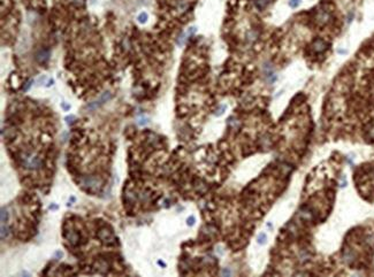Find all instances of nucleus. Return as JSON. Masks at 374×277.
<instances>
[{
  "instance_id": "1",
  "label": "nucleus",
  "mask_w": 374,
  "mask_h": 277,
  "mask_svg": "<svg viewBox=\"0 0 374 277\" xmlns=\"http://www.w3.org/2000/svg\"><path fill=\"white\" fill-rule=\"evenodd\" d=\"M111 98H112V95H111L110 92H105V93H102V95H100V97H99V99H97L96 101L89 104V105L87 106V108H88V109H91V110L97 109L98 107H100L102 105H104L105 103H107V101H108Z\"/></svg>"
},
{
  "instance_id": "2",
  "label": "nucleus",
  "mask_w": 374,
  "mask_h": 277,
  "mask_svg": "<svg viewBox=\"0 0 374 277\" xmlns=\"http://www.w3.org/2000/svg\"><path fill=\"white\" fill-rule=\"evenodd\" d=\"M7 220H8V213L7 210L5 212V208H2L1 209V222H2V224L5 222H7Z\"/></svg>"
},
{
  "instance_id": "3",
  "label": "nucleus",
  "mask_w": 374,
  "mask_h": 277,
  "mask_svg": "<svg viewBox=\"0 0 374 277\" xmlns=\"http://www.w3.org/2000/svg\"><path fill=\"white\" fill-rule=\"evenodd\" d=\"M137 19H138V21H140V23L146 22V20H148V14L143 12V13H140V15H138V17H137Z\"/></svg>"
},
{
  "instance_id": "4",
  "label": "nucleus",
  "mask_w": 374,
  "mask_h": 277,
  "mask_svg": "<svg viewBox=\"0 0 374 277\" xmlns=\"http://www.w3.org/2000/svg\"><path fill=\"white\" fill-rule=\"evenodd\" d=\"M301 1H302V0H290V1H289V6H290L291 8H297L299 5H301Z\"/></svg>"
},
{
  "instance_id": "5",
  "label": "nucleus",
  "mask_w": 374,
  "mask_h": 277,
  "mask_svg": "<svg viewBox=\"0 0 374 277\" xmlns=\"http://www.w3.org/2000/svg\"><path fill=\"white\" fill-rule=\"evenodd\" d=\"M49 52H46V53H44V51H42V52H40V54H38V60H39V59H40V58H43V59H45V60H49Z\"/></svg>"
},
{
  "instance_id": "6",
  "label": "nucleus",
  "mask_w": 374,
  "mask_h": 277,
  "mask_svg": "<svg viewBox=\"0 0 374 277\" xmlns=\"http://www.w3.org/2000/svg\"><path fill=\"white\" fill-rule=\"evenodd\" d=\"M195 223V217H189V219H188V224H189V225H192V224Z\"/></svg>"
},
{
  "instance_id": "7",
  "label": "nucleus",
  "mask_w": 374,
  "mask_h": 277,
  "mask_svg": "<svg viewBox=\"0 0 374 277\" xmlns=\"http://www.w3.org/2000/svg\"><path fill=\"white\" fill-rule=\"evenodd\" d=\"M263 238H265V235H260L259 236V243H263V242H264V240H263Z\"/></svg>"
},
{
  "instance_id": "8",
  "label": "nucleus",
  "mask_w": 374,
  "mask_h": 277,
  "mask_svg": "<svg viewBox=\"0 0 374 277\" xmlns=\"http://www.w3.org/2000/svg\"><path fill=\"white\" fill-rule=\"evenodd\" d=\"M64 109H69V108H70V106H68V105H64Z\"/></svg>"
}]
</instances>
